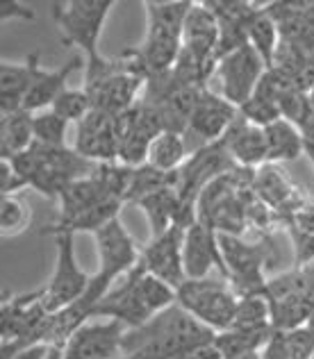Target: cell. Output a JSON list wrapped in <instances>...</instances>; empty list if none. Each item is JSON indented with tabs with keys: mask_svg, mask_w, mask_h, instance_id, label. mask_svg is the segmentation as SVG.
<instances>
[{
	"mask_svg": "<svg viewBox=\"0 0 314 359\" xmlns=\"http://www.w3.org/2000/svg\"><path fill=\"white\" fill-rule=\"evenodd\" d=\"M235 330H246V332H269L273 330L271 323V302L262 294H249L240 298L237 314L233 325Z\"/></svg>",
	"mask_w": 314,
	"mask_h": 359,
	"instance_id": "4316f807",
	"label": "cell"
},
{
	"mask_svg": "<svg viewBox=\"0 0 314 359\" xmlns=\"http://www.w3.org/2000/svg\"><path fill=\"white\" fill-rule=\"evenodd\" d=\"M114 359H126V357H114Z\"/></svg>",
	"mask_w": 314,
	"mask_h": 359,
	"instance_id": "60d3db41",
	"label": "cell"
},
{
	"mask_svg": "<svg viewBox=\"0 0 314 359\" xmlns=\"http://www.w3.org/2000/svg\"><path fill=\"white\" fill-rule=\"evenodd\" d=\"M287 348L294 359H314V330L308 325H301L296 330L284 332Z\"/></svg>",
	"mask_w": 314,
	"mask_h": 359,
	"instance_id": "d6a6232c",
	"label": "cell"
},
{
	"mask_svg": "<svg viewBox=\"0 0 314 359\" xmlns=\"http://www.w3.org/2000/svg\"><path fill=\"white\" fill-rule=\"evenodd\" d=\"M185 359H225V357L221 355V351H218L216 344H214V339H212V341L198 344V346L192 348V351H187Z\"/></svg>",
	"mask_w": 314,
	"mask_h": 359,
	"instance_id": "8d00e7d4",
	"label": "cell"
},
{
	"mask_svg": "<svg viewBox=\"0 0 314 359\" xmlns=\"http://www.w3.org/2000/svg\"><path fill=\"white\" fill-rule=\"evenodd\" d=\"M128 327L119 320H105V323H84L75 330L62 351L64 359H114L121 357V341Z\"/></svg>",
	"mask_w": 314,
	"mask_h": 359,
	"instance_id": "5bb4252c",
	"label": "cell"
},
{
	"mask_svg": "<svg viewBox=\"0 0 314 359\" xmlns=\"http://www.w3.org/2000/svg\"><path fill=\"white\" fill-rule=\"evenodd\" d=\"M80 66V57H73L66 62L62 69L57 71H39L32 82L30 91L23 100V109L25 111H44V107H53V102L60 98V93L66 89V80L71 78V73Z\"/></svg>",
	"mask_w": 314,
	"mask_h": 359,
	"instance_id": "ac0fdd59",
	"label": "cell"
},
{
	"mask_svg": "<svg viewBox=\"0 0 314 359\" xmlns=\"http://www.w3.org/2000/svg\"><path fill=\"white\" fill-rule=\"evenodd\" d=\"M146 7V36L141 48H137V60L146 80L155 75L174 71L183 53L185 21L194 3L185 0H148Z\"/></svg>",
	"mask_w": 314,
	"mask_h": 359,
	"instance_id": "6da1fadb",
	"label": "cell"
},
{
	"mask_svg": "<svg viewBox=\"0 0 314 359\" xmlns=\"http://www.w3.org/2000/svg\"><path fill=\"white\" fill-rule=\"evenodd\" d=\"M240 114H242V118L246 123H251V126H258L262 130L269 128L271 123L282 118L278 102L262 96V93H253V96L240 107Z\"/></svg>",
	"mask_w": 314,
	"mask_h": 359,
	"instance_id": "f546056e",
	"label": "cell"
},
{
	"mask_svg": "<svg viewBox=\"0 0 314 359\" xmlns=\"http://www.w3.org/2000/svg\"><path fill=\"white\" fill-rule=\"evenodd\" d=\"M218 245H221L225 273L230 287H235L237 296L262 294L266 282L262 278L264 266V248L244 243L237 234L218 232Z\"/></svg>",
	"mask_w": 314,
	"mask_h": 359,
	"instance_id": "52a82bcc",
	"label": "cell"
},
{
	"mask_svg": "<svg viewBox=\"0 0 314 359\" xmlns=\"http://www.w3.org/2000/svg\"><path fill=\"white\" fill-rule=\"evenodd\" d=\"M233 359H262V351H253V353H246V355L233 357Z\"/></svg>",
	"mask_w": 314,
	"mask_h": 359,
	"instance_id": "ab89813d",
	"label": "cell"
},
{
	"mask_svg": "<svg viewBox=\"0 0 314 359\" xmlns=\"http://www.w3.org/2000/svg\"><path fill=\"white\" fill-rule=\"evenodd\" d=\"M271 334H273V330H269V332H246V330L228 327L223 332L214 334V344L225 359H233V357H240L253 351H262L266 341L271 339Z\"/></svg>",
	"mask_w": 314,
	"mask_h": 359,
	"instance_id": "83f0119b",
	"label": "cell"
},
{
	"mask_svg": "<svg viewBox=\"0 0 314 359\" xmlns=\"http://www.w3.org/2000/svg\"><path fill=\"white\" fill-rule=\"evenodd\" d=\"M51 109L55 114H60L66 123H73V121L80 123L93 109V105H91V96L87 93V89H64L60 93V98L53 102Z\"/></svg>",
	"mask_w": 314,
	"mask_h": 359,
	"instance_id": "4dcf8cb0",
	"label": "cell"
},
{
	"mask_svg": "<svg viewBox=\"0 0 314 359\" xmlns=\"http://www.w3.org/2000/svg\"><path fill=\"white\" fill-rule=\"evenodd\" d=\"M30 223V210L16 196H3L0 203V230L5 237L21 234Z\"/></svg>",
	"mask_w": 314,
	"mask_h": 359,
	"instance_id": "1f68e13d",
	"label": "cell"
},
{
	"mask_svg": "<svg viewBox=\"0 0 314 359\" xmlns=\"http://www.w3.org/2000/svg\"><path fill=\"white\" fill-rule=\"evenodd\" d=\"M249 46L262 57L266 69H271L280 48V30L275 18L266 12V5H260L249 23Z\"/></svg>",
	"mask_w": 314,
	"mask_h": 359,
	"instance_id": "7402d4cb",
	"label": "cell"
},
{
	"mask_svg": "<svg viewBox=\"0 0 314 359\" xmlns=\"http://www.w3.org/2000/svg\"><path fill=\"white\" fill-rule=\"evenodd\" d=\"M0 189H3V196H14L16 191L25 189L23 180L16 175V171L12 168V164L7 162V159L0 162Z\"/></svg>",
	"mask_w": 314,
	"mask_h": 359,
	"instance_id": "e575fe53",
	"label": "cell"
},
{
	"mask_svg": "<svg viewBox=\"0 0 314 359\" xmlns=\"http://www.w3.org/2000/svg\"><path fill=\"white\" fill-rule=\"evenodd\" d=\"M176 302L209 330L223 332L233 325L240 296L228 287L225 280L207 276L201 280H185L176 291Z\"/></svg>",
	"mask_w": 314,
	"mask_h": 359,
	"instance_id": "277c9868",
	"label": "cell"
},
{
	"mask_svg": "<svg viewBox=\"0 0 314 359\" xmlns=\"http://www.w3.org/2000/svg\"><path fill=\"white\" fill-rule=\"evenodd\" d=\"M262 359H294L287 348V339H284L282 330H273L271 339L262 348Z\"/></svg>",
	"mask_w": 314,
	"mask_h": 359,
	"instance_id": "836d02e7",
	"label": "cell"
},
{
	"mask_svg": "<svg viewBox=\"0 0 314 359\" xmlns=\"http://www.w3.org/2000/svg\"><path fill=\"white\" fill-rule=\"evenodd\" d=\"M114 7V0H69L53 3V18L66 46H75L87 60V82L110 69L112 60L98 53L103 25Z\"/></svg>",
	"mask_w": 314,
	"mask_h": 359,
	"instance_id": "7a4b0ae2",
	"label": "cell"
},
{
	"mask_svg": "<svg viewBox=\"0 0 314 359\" xmlns=\"http://www.w3.org/2000/svg\"><path fill=\"white\" fill-rule=\"evenodd\" d=\"M264 139H266V164L292 162V159H299V155L306 153L303 132L284 118L264 128Z\"/></svg>",
	"mask_w": 314,
	"mask_h": 359,
	"instance_id": "ffe728a7",
	"label": "cell"
},
{
	"mask_svg": "<svg viewBox=\"0 0 314 359\" xmlns=\"http://www.w3.org/2000/svg\"><path fill=\"white\" fill-rule=\"evenodd\" d=\"M225 148L230 159L242 168H255L260 164H266V139L264 130L258 126L246 123L240 114L235 126L225 132Z\"/></svg>",
	"mask_w": 314,
	"mask_h": 359,
	"instance_id": "e0dca14e",
	"label": "cell"
},
{
	"mask_svg": "<svg viewBox=\"0 0 314 359\" xmlns=\"http://www.w3.org/2000/svg\"><path fill=\"white\" fill-rule=\"evenodd\" d=\"M39 71L41 66L37 53L27 55L21 64L3 62V66H0V111L3 114L23 109V100Z\"/></svg>",
	"mask_w": 314,
	"mask_h": 359,
	"instance_id": "2e32d148",
	"label": "cell"
},
{
	"mask_svg": "<svg viewBox=\"0 0 314 359\" xmlns=\"http://www.w3.org/2000/svg\"><path fill=\"white\" fill-rule=\"evenodd\" d=\"M121 205L123 203L117 201V198H105L103 203H98L96 207H91L89 212L75 216L73 221L64 223V225H51V228L46 230V232H51V234H62V232H71V234H75V232H93V234H96L110 221L119 219Z\"/></svg>",
	"mask_w": 314,
	"mask_h": 359,
	"instance_id": "484cf974",
	"label": "cell"
},
{
	"mask_svg": "<svg viewBox=\"0 0 314 359\" xmlns=\"http://www.w3.org/2000/svg\"><path fill=\"white\" fill-rule=\"evenodd\" d=\"M264 71L266 66L262 57L251 46H244V48L225 55L216 64L218 80H221V96L240 109L258 89Z\"/></svg>",
	"mask_w": 314,
	"mask_h": 359,
	"instance_id": "ba28073f",
	"label": "cell"
},
{
	"mask_svg": "<svg viewBox=\"0 0 314 359\" xmlns=\"http://www.w3.org/2000/svg\"><path fill=\"white\" fill-rule=\"evenodd\" d=\"M105 198H112L105 194V189L98 184V180L89 175L82 180H75L60 194V219L53 225H64L73 221L75 216H80L84 212H89L91 207H96L103 203Z\"/></svg>",
	"mask_w": 314,
	"mask_h": 359,
	"instance_id": "d6986e66",
	"label": "cell"
},
{
	"mask_svg": "<svg viewBox=\"0 0 314 359\" xmlns=\"http://www.w3.org/2000/svg\"><path fill=\"white\" fill-rule=\"evenodd\" d=\"M237 118H240V109L233 102H228L221 93H214L205 87L192 111L185 137L196 139L201 148L209 146L214 141H221L225 132L235 126Z\"/></svg>",
	"mask_w": 314,
	"mask_h": 359,
	"instance_id": "7c38bea8",
	"label": "cell"
},
{
	"mask_svg": "<svg viewBox=\"0 0 314 359\" xmlns=\"http://www.w3.org/2000/svg\"><path fill=\"white\" fill-rule=\"evenodd\" d=\"M218 34L221 27L214 12L205 3H194L185 21L183 32V55H187L203 75L209 80L212 71H216V48H218Z\"/></svg>",
	"mask_w": 314,
	"mask_h": 359,
	"instance_id": "30bf717a",
	"label": "cell"
},
{
	"mask_svg": "<svg viewBox=\"0 0 314 359\" xmlns=\"http://www.w3.org/2000/svg\"><path fill=\"white\" fill-rule=\"evenodd\" d=\"M187 162V139L180 132H159L148 150V166L164 173H176Z\"/></svg>",
	"mask_w": 314,
	"mask_h": 359,
	"instance_id": "cb8c5ba5",
	"label": "cell"
},
{
	"mask_svg": "<svg viewBox=\"0 0 314 359\" xmlns=\"http://www.w3.org/2000/svg\"><path fill=\"white\" fill-rule=\"evenodd\" d=\"M48 353H51L48 344H32V346H25L23 351H18L12 359H46Z\"/></svg>",
	"mask_w": 314,
	"mask_h": 359,
	"instance_id": "74e56055",
	"label": "cell"
},
{
	"mask_svg": "<svg viewBox=\"0 0 314 359\" xmlns=\"http://www.w3.org/2000/svg\"><path fill=\"white\" fill-rule=\"evenodd\" d=\"M66 123L60 114H55L53 109L37 111L34 114V141L48 148H64L66 141Z\"/></svg>",
	"mask_w": 314,
	"mask_h": 359,
	"instance_id": "f1b7e54d",
	"label": "cell"
},
{
	"mask_svg": "<svg viewBox=\"0 0 314 359\" xmlns=\"http://www.w3.org/2000/svg\"><path fill=\"white\" fill-rule=\"evenodd\" d=\"M255 184H258L260 198L266 205L280 207V210H284L289 216L296 212V207L301 205V198H296L294 187L284 180L282 173H278L271 166H266L264 171L255 175Z\"/></svg>",
	"mask_w": 314,
	"mask_h": 359,
	"instance_id": "d4e9b609",
	"label": "cell"
},
{
	"mask_svg": "<svg viewBox=\"0 0 314 359\" xmlns=\"http://www.w3.org/2000/svg\"><path fill=\"white\" fill-rule=\"evenodd\" d=\"M96 245H98V273L91 278L89 289L78 300L89 314L107 296V291L114 287L117 278L128 276L141 259V252L137 250L128 230L123 228L121 219L110 221L103 230L96 232Z\"/></svg>",
	"mask_w": 314,
	"mask_h": 359,
	"instance_id": "3957f363",
	"label": "cell"
},
{
	"mask_svg": "<svg viewBox=\"0 0 314 359\" xmlns=\"http://www.w3.org/2000/svg\"><path fill=\"white\" fill-rule=\"evenodd\" d=\"M135 205L146 212L150 230H153V237H155V234L166 232L171 225H176L178 210H180V196L176 187H166L146 198H141Z\"/></svg>",
	"mask_w": 314,
	"mask_h": 359,
	"instance_id": "603a6c76",
	"label": "cell"
},
{
	"mask_svg": "<svg viewBox=\"0 0 314 359\" xmlns=\"http://www.w3.org/2000/svg\"><path fill=\"white\" fill-rule=\"evenodd\" d=\"M183 225H171L166 232L155 234L150 243L141 250V264L150 276L166 282L176 291L183 287L187 280L185 273V257H183V243H185Z\"/></svg>",
	"mask_w": 314,
	"mask_h": 359,
	"instance_id": "8fae6325",
	"label": "cell"
},
{
	"mask_svg": "<svg viewBox=\"0 0 314 359\" xmlns=\"http://www.w3.org/2000/svg\"><path fill=\"white\" fill-rule=\"evenodd\" d=\"M183 257H185V273L187 280H201L207 278L214 266L221 271V276L228 280L221 245H218V232L209 223L198 219L185 230L183 243Z\"/></svg>",
	"mask_w": 314,
	"mask_h": 359,
	"instance_id": "9a60e30c",
	"label": "cell"
},
{
	"mask_svg": "<svg viewBox=\"0 0 314 359\" xmlns=\"http://www.w3.org/2000/svg\"><path fill=\"white\" fill-rule=\"evenodd\" d=\"M34 144V114L18 109L12 114H3L0 128V155L3 159H12L25 153Z\"/></svg>",
	"mask_w": 314,
	"mask_h": 359,
	"instance_id": "44dd1931",
	"label": "cell"
},
{
	"mask_svg": "<svg viewBox=\"0 0 314 359\" xmlns=\"http://www.w3.org/2000/svg\"><path fill=\"white\" fill-rule=\"evenodd\" d=\"M46 359H64V351H62V348L51 346V353H48V357H46Z\"/></svg>",
	"mask_w": 314,
	"mask_h": 359,
	"instance_id": "f35d334b",
	"label": "cell"
},
{
	"mask_svg": "<svg viewBox=\"0 0 314 359\" xmlns=\"http://www.w3.org/2000/svg\"><path fill=\"white\" fill-rule=\"evenodd\" d=\"M57 243V257L55 269L48 287L41 289V305L48 314H55L64 307L78 302L84 291L89 289L91 278L80 269L78 259H75V234L62 232L55 234Z\"/></svg>",
	"mask_w": 314,
	"mask_h": 359,
	"instance_id": "5b68a950",
	"label": "cell"
},
{
	"mask_svg": "<svg viewBox=\"0 0 314 359\" xmlns=\"http://www.w3.org/2000/svg\"><path fill=\"white\" fill-rule=\"evenodd\" d=\"M0 18H3V21H12V18L34 21L37 14H34L27 5L18 3V0H5V3H0Z\"/></svg>",
	"mask_w": 314,
	"mask_h": 359,
	"instance_id": "d590c367",
	"label": "cell"
},
{
	"mask_svg": "<svg viewBox=\"0 0 314 359\" xmlns=\"http://www.w3.org/2000/svg\"><path fill=\"white\" fill-rule=\"evenodd\" d=\"M119 116L105 114V111L91 109L87 116L78 123V139H75V153L89 162H117L119 157Z\"/></svg>",
	"mask_w": 314,
	"mask_h": 359,
	"instance_id": "4fadbf2b",
	"label": "cell"
},
{
	"mask_svg": "<svg viewBox=\"0 0 314 359\" xmlns=\"http://www.w3.org/2000/svg\"><path fill=\"white\" fill-rule=\"evenodd\" d=\"M144 84L146 78L135 71V66L130 64V57L123 53L121 60L112 62L110 69L103 75L84 82V89L91 96L93 109L112 116H121L137 105L135 98Z\"/></svg>",
	"mask_w": 314,
	"mask_h": 359,
	"instance_id": "8992f818",
	"label": "cell"
},
{
	"mask_svg": "<svg viewBox=\"0 0 314 359\" xmlns=\"http://www.w3.org/2000/svg\"><path fill=\"white\" fill-rule=\"evenodd\" d=\"M144 271V264H139L132 269L119 287H112L96 307L91 311V318H110V320H119L128 330L130 327H139L141 323H146L148 318H153L155 314L148 309L144 302L139 289V276Z\"/></svg>",
	"mask_w": 314,
	"mask_h": 359,
	"instance_id": "9c48e42d",
	"label": "cell"
}]
</instances>
